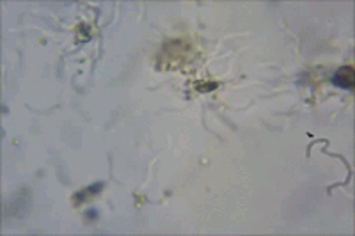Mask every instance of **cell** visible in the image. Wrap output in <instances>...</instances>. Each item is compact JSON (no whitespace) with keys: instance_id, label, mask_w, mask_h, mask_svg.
<instances>
[{"instance_id":"6da1fadb","label":"cell","mask_w":355,"mask_h":236,"mask_svg":"<svg viewBox=\"0 0 355 236\" xmlns=\"http://www.w3.org/2000/svg\"><path fill=\"white\" fill-rule=\"evenodd\" d=\"M332 83L334 85H338L341 89H348L352 91L355 85V73H354V68L352 66H343L339 68L332 77Z\"/></svg>"},{"instance_id":"7a4b0ae2","label":"cell","mask_w":355,"mask_h":236,"mask_svg":"<svg viewBox=\"0 0 355 236\" xmlns=\"http://www.w3.org/2000/svg\"><path fill=\"white\" fill-rule=\"evenodd\" d=\"M101 188H103V183H98V185H94V187H89V188H86L84 192L77 194V196H75V199H78V201H82V199H84V197H86V196H91V194L100 192Z\"/></svg>"}]
</instances>
